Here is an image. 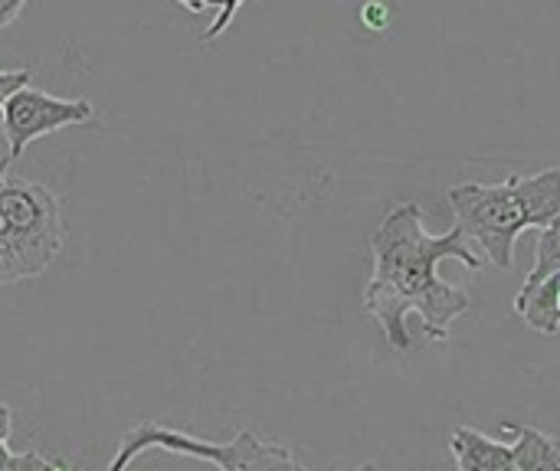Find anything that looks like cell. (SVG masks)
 Returning <instances> with one entry per match:
<instances>
[{
  "label": "cell",
  "mask_w": 560,
  "mask_h": 471,
  "mask_svg": "<svg viewBox=\"0 0 560 471\" xmlns=\"http://www.w3.org/2000/svg\"><path fill=\"white\" fill-rule=\"evenodd\" d=\"M371 282L364 289L368 315L384 328L394 351H410L407 315H420L423 334L450 341V328L469 311V295L440 279V262L456 259L469 272L482 269V259L469 249V236L459 223L433 236L423 226L417 203L394 207L371 236Z\"/></svg>",
  "instance_id": "cell-1"
},
{
  "label": "cell",
  "mask_w": 560,
  "mask_h": 471,
  "mask_svg": "<svg viewBox=\"0 0 560 471\" xmlns=\"http://www.w3.org/2000/svg\"><path fill=\"white\" fill-rule=\"evenodd\" d=\"M450 207L459 229L499 266L512 269L515 243L525 229H541L560 213V164L505 184H456Z\"/></svg>",
  "instance_id": "cell-2"
},
{
  "label": "cell",
  "mask_w": 560,
  "mask_h": 471,
  "mask_svg": "<svg viewBox=\"0 0 560 471\" xmlns=\"http://www.w3.org/2000/svg\"><path fill=\"white\" fill-rule=\"evenodd\" d=\"M66 246V220L52 190L33 180H0V285L43 275Z\"/></svg>",
  "instance_id": "cell-3"
},
{
  "label": "cell",
  "mask_w": 560,
  "mask_h": 471,
  "mask_svg": "<svg viewBox=\"0 0 560 471\" xmlns=\"http://www.w3.org/2000/svg\"><path fill=\"white\" fill-rule=\"evenodd\" d=\"M171 452L187 456L200 462H213L220 471H299L302 466L292 459V452L279 443H266L256 433L243 429L230 443H207L180 429H167L158 423H138L131 433H125L115 446V459L108 462V471H128V466L141 452Z\"/></svg>",
  "instance_id": "cell-4"
},
{
  "label": "cell",
  "mask_w": 560,
  "mask_h": 471,
  "mask_svg": "<svg viewBox=\"0 0 560 471\" xmlns=\"http://www.w3.org/2000/svg\"><path fill=\"white\" fill-rule=\"evenodd\" d=\"M0 121H3V138H7V157L0 161V170L7 174V167L13 161H20L23 151L36 138L62 131L69 125L92 121V102L89 98H59L43 89L23 85L7 98Z\"/></svg>",
  "instance_id": "cell-5"
},
{
  "label": "cell",
  "mask_w": 560,
  "mask_h": 471,
  "mask_svg": "<svg viewBox=\"0 0 560 471\" xmlns=\"http://www.w3.org/2000/svg\"><path fill=\"white\" fill-rule=\"evenodd\" d=\"M450 449H453L459 471H518L515 469V446L495 443L469 426L453 433Z\"/></svg>",
  "instance_id": "cell-6"
},
{
  "label": "cell",
  "mask_w": 560,
  "mask_h": 471,
  "mask_svg": "<svg viewBox=\"0 0 560 471\" xmlns=\"http://www.w3.org/2000/svg\"><path fill=\"white\" fill-rule=\"evenodd\" d=\"M515 315L538 334L555 338L560 331V269L535 289L515 295Z\"/></svg>",
  "instance_id": "cell-7"
},
{
  "label": "cell",
  "mask_w": 560,
  "mask_h": 471,
  "mask_svg": "<svg viewBox=\"0 0 560 471\" xmlns=\"http://www.w3.org/2000/svg\"><path fill=\"white\" fill-rule=\"evenodd\" d=\"M505 433L515 436V469L518 471H560V439L535 426L502 423Z\"/></svg>",
  "instance_id": "cell-8"
},
{
  "label": "cell",
  "mask_w": 560,
  "mask_h": 471,
  "mask_svg": "<svg viewBox=\"0 0 560 471\" xmlns=\"http://www.w3.org/2000/svg\"><path fill=\"white\" fill-rule=\"evenodd\" d=\"M560 269V213L548 223V226H541L538 229V252H535V266H532V272H528V279H525V285L522 289H535V285H541L548 275H555Z\"/></svg>",
  "instance_id": "cell-9"
},
{
  "label": "cell",
  "mask_w": 560,
  "mask_h": 471,
  "mask_svg": "<svg viewBox=\"0 0 560 471\" xmlns=\"http://www.w3.org/2000/svg\"><path fill=\"white\" fill-rule=\"evenodd\" d=\"M23 85H30V69H0V111H3V105H7V98L16 92V89H23ZM7 174L0 170V180H3Z\"/></svg>",
  "instance_id": "cell-10"
},
{
  "label": "cell",
  "mask_w": 560,
  "mask_h": 471,
  "mask_svg": "<svg viewBox=\"0 0 560 471\" xmlns=\"http://www.w3.org/2000/svg\"><path fill=\"white\" fill-rule=\"evenodd\" d=\"M246 0H220V13H217V20L210 23V30L203 33V39L210 43V39H217L220 33H226L230 30V23H233V16L240 13V7H243Z\"/></svg>",
  "instance_id": "cell-11"
},
{
  "label": "cell",
  "mask_w": 560,
  "mask_h": 471,
  "mask_svg": "<svg viewBox=\"0 0 560 471\" xmlns=\"http://www.w3.org/2000/svg\"><path fill=\"white\" fill-rule=\"evenodd\" d=\"M56 469V462H49L46 456H39L36 449H30V452H20V456H13L10 459V466L3 471H52Z\"/></svg>",
  "instance_id": "cell-12"
},
{
  "label": "cell",
  "mask_w": 560,
  "mask_h": 471,
  "mask_svg": "<svg viewBox=\"0 0 560 471\" xmlns=\"http://www.w3.org/2000/svg\"><path fill=\"white\" fill-rule=\"evenodd\" d=\"M23 7H26V0H0V30L10 26V23L20 16Z\"/></svg>",
  "instance_id": "cell-13"
},
{
  "label": "cell",
  "mask_w": 560,
  "mask_h": 471,
  "mask_svg": "<svg viewBox=\"0 0 560 471\" xmlns=\"http://www.w3.org/2000/svg\"><path fill=\"white\" fill-rule=\"evenodd\" d=\"M10 433H13V413H10V407L0 400V439L7 443V439H10Z\"/></svg>",
  "instance_id": "cell-14"
},
{
  "label": "cell",
  "mask_w": 560,
  "mask_h": 471,
  "mask_svg": "<svg viewBox=\"0 0 560 471\" xmlns=\"http://www.w3.org/2000/svg\"><path fill=\"white\" fill-rule=\"evenodd\" d=\"M177 3H180V7H187L190 13H203L210 3H217V7H220V0H177Z\"/></svg>",
  "instance_id": "cell-15"
},
{
  "label": "cell",
  "mask_w": 560,
  "mask_h": 471,
  "mask_svg": "<svg viewBox=\"0 0 560 471\" xmlns=\"http://www.w3.org/2000/svg\"><path fill=\"white\" fill-rule=\"evenodd\" d=\"M10 459H13V452H10V446H7V443L0 439V471L10 466Z\"/></svg>",
  "instance_id": "cell-16"
},
{
  "label": "cell",
  "mask_w": 560,
  "mask_h": 471,
  "mask_svg": "<svg viewBox=\"0 0 560 471\" xmlns=\"http://www.w3.org/2000/svg\"><path fill=\"white\" fill-rule=\"evenodd\" d=\"M358 471H377V466H374V462H364Z\"/></svg>",
  "instance_id": "cell-17"
},
{
  "label": "cell",
  "mask_w": 560,
  "mask_h": 471,
  "mask_svg": "<svg viewBox=\"0 0 560 471\" xmlns=\"http://www.w3.org/2000/svg\"><path fill=\"white\" fill-rule=\"evenodd\" d=\"M52 471H75V469H69V466H62V462H56V469Z\"/></svg>",
  "instance_id": "cell-18"
},
{
  "label": "cell",
  "mask_w": 560,
  "mask_h": 471,
  "mask_svg": "<svg viewBox=\"0 0 560 471\" xmlns=\"http://www.w3.org/2000/svg\"><path fill=\"white\" fill-rule=\"evenodd\" d=\"M299 471H305V469H299Z\"/></svg>",
  "instance_id": "cell-19"
}]
</instances>
